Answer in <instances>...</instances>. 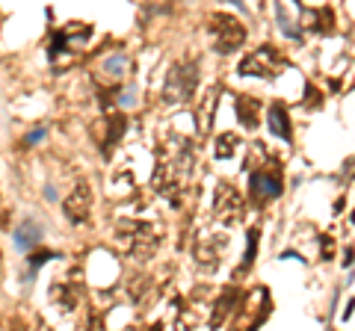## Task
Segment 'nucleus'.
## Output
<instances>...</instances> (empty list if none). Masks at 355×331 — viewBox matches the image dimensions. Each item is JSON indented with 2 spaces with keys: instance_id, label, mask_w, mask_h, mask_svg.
<instances>
[{
  "instance_id": "nucleus-1",
  "label": "nucleus",
  "mask_w": 355,
  "mask_h": 331,
  "mask_svg": "<svg viewBox=\"0 0 355 331\" xmlns=\"http://www.w3.org/2000/svg\"><path fill=\"white\" fill-rule=\"evenodd\" d=\"M210 33H214V48L216 53H234L246 42V27L234 15H214L210 18Z\"/></svg>"
},
{
  "instance_id": "nucleus-2",
  "label": "nucleus",
  "mask_w": 355,
  "mask_h": 331,
  "mask_svg": "<svg viewBox=\"0 0 355 331\" xmlns=\"http://www.w3.org/2000/svg\"><path fill=\"white\" fill-rule=\"evenodd\" d=\"M121 240H128V251L139 260H148L154 251H157V234H154V225L148 222H121Z\"/></svg>"
},
{
  "instance_id": "nucleus-3",
  "label": "nucleus",
  "mask_w": 355,
  "mask_h": 331,
  "mask_svg": "<svg viewBox=\"0 0 355 331\" xmlns=\"http://www.w3.org/2000/svg\"><path fill=\"white\" fill-rule=\"evenodd\" d=\"M198 86V69L196 62H184V65H175L169 80H166V98L169 101H190L193 92Z\"/></svg>"
},
{
  "instance_id": "nucleus-4",
  "label": "nucleus",
  "mask_w": 355,
  "mask_h": 331,
  "mask_svg": "<svg viewBox=\"0 0 355 331\" xmlns=\"http://www.w3.org/2000/svg\"><path fill=\"white\" fill-rule=\"evenodd\" d=\"M279 65H282L279 51H275L272 45H261L240 62V74L243 77L246 74H252V77H272L275 71H279Z\"/></svg>"
},
{
  "instance_id": "nucleus-5",
  "label": "nucleus",
  "mask_w": 355,
  "mask_h": 331,
  "mask_svg": "<svg viewBox=\"0 0 355 331\" xmlns=\"http://www.w3.org/2000/svg\"><path fill=\"white\" fill-rule=\"evenodd\" d=\"M216 216L222 219V222H228V225L237 222V219L243 216V195L225 181H222L219 190H216Z\"/></svg>"
},
{
  "instance_id": "nucleus-6",
  "label": "nucleus",
  "mask_w": 355,
  "mask_h": 331,
  "mask_svg": "<svg viewBox=\"0 0 355 331\" xmlns=\"http://www.w3.org/2000/svg\"><path fill=\"white\" fill-rule=\"evenodd\" d=\"M249 195H252V202H270V198H279L282 195V178L272 175V172L254 169L249 175Z\"/></svg>"
},
{
  "instance_id": "nucleus-7",
  "label": "nucleus",
  "mask_w": 355,
  "mask_h": 331,
  "mask_svg": "<svg viewBox=\"0 0 355 331\" xmlns=\"http://www.w3.org/2000/svg\"><path fill=\"white\" fill-rule=\"evenodd\" d=\"M89 207H92V190H89V184H77L71 190V195L62 202V211H65V216H69L74 225L86 222Z\"/></svg>"
},
{
  "instance_id": "nucleus-8",
  "label": "nucleus",
  "mask_w": 355,
  "mask_h": 331,
  "mask_svg": "<svg viewBox=\"0 0 355 331\" xmlns=\"http://www.w3.org/2000/svg\"><path fill=\"white\" fill-rule=\"evenodd\" d=\"M39 240H42V225H39V222H33V219H24V222L15 228V246H18L21 251L36 249V246H39Z\"/></svg>"
},
{
  "instance_id": "nucleus-9",
  "label": "nucleus",
  "mask_w": 355,
  "mask_h": 331,
  "mask_svg": "<svg viewBox=\"0 0 355 331\" xmlns=\"http://www.w3.org/2000/svg\"><path fill=\"white\" fill-rule=\"evenodd\" d=\"M51 299L53 302H60L57 307L60 311H74V305H77V299H80V290H77V284H69V281H60V284H53L51 287Z\"/></svg>"
},
{
  "instance_id": "nucleus-10",
  "label": "nucleus",
  "mask_w": 355,
  "mask_h": 331,
  "mask_svg": "<svg viewBox=\"0 0 355 331\" xmlns=\"http://www.w3.org/2000/svg\"><path fill=\"white\" fill-rule=\"evenodd\" d=\"M266 121H270L272 136L291 142V116H287V109H284L282 104H272V107H270V113H266Z\"/></svg>"
},
{
  "instance_id": "nucleus-11",
  "label": "nucleus",
  "mask_w": 355,
  "mask_h": 331,
  "mask_svg": "<svg viewBox=\"0 0 355 331\" xmlns=\"http://www.w3.org/2000/svg\"><path fill=\"white\" fill-rule=\"evenodd\" d=\"M237 116H240V125L254 130L258 127V101L254 98H237Z\"/></svg>"
},
{
  "instance_id": "nucleus-12",
  "label": "nucleus",
  "mask_w": 355,
  "mask_h": 331,
  "mask_svg": "<svg viewBox=\"0 0 355 331\" xmlns=\"http://www.w3.org/2000/svg\"><path fill=\"white\" fill-rule=\"evenodd\" d=\"M101 69H104L107 80H119V77H125V71L130 69V60H128V53H113V57L104 60Z\"/></svg>"
},
{
  "instance_id": "nucleus-13",
  "label": "nucleus",
  "mask_w": 355,
  "mask_h": 331,
  "mask_svg": "<svg viewBox=\"0 0 355 331\" xmlns=\"http://www.w3.org/2000/svg\"><path fill=\"white\" fill-rule=\"evenodd\" d=\"M237 145H240V139H237L234 134H222V136L216 139V160L231 157V154L237 151Z\"/></svg>"
},
{
  "instance_id": "nucleus-14",
  "label": "nucleus",
  "mask_w": 355,
  "mask_h": 331,
  "mask_svg": "<svg viewBox=\"0 0 355 331\" xmlns=\"http://www.w3.org/2000/svg\"><path fill=\"white\" fill-rule=\"evenodd\" d=\"M275 15H279V27H282V33H284V36L299 39V30L291 24V18H287V12H284V6H282V3H275Z\"/></svg>"
},
{
  "instance_id": "nucleus-15",
  "label": "nucleus",
  "mask_w": 355,
  "mask_h": 331,
  "mask_svg": "<svg viewBox=\"0 0 355 331\" xmlns=\"http://www.w3.org/2000/svg\"><path fill=\"white\" fill-rule=\"evenodd\" d=\"M254 249H258V231H249V249H246V260H243V269H249L254 263Z\"/></svg>"
},
{
  "instance_id": "nucleus-16",
  "label": "nucleus",
  "mask_w": 355,
  "mask_h": 331,
  "mask_svg": "<svg viewBox=\"0 0 355 331\" xmlns=\"http://www.w3.org/2000/svg\"><path fill=\"white\" fill-rule=\"evenodd\" d=\"M57 255H53V251H33L30 255V269H39L42 263H48V260H53Z\"/></svg>"
},
{
  "instance_id": "nucleus-17",
  "label": "nucleus",
  "mask_w": 355,
  "mask_h": 331,
  "mask_svg": "<svg viewBox=\"0 0 355 331\" xmlns=\"http://www.w3.org/2000/svg\"><path fill=\"white\" fill-rule=\"evenodd\" d=\"M116 101H119L121 107H133V104H137V89H133V86H130V89H121V92L116 95Z\"/></svg>"
},
{
  "instance_id": "nucleus-18",
  "label": "nucleus",
  "mask_w": 355,
  "mask_h": 331,
  "mask_svg": "<svg viewBox=\"0 0 355 331\" xmlns=\"http://www.w3.org/2000/svg\"><path fill=\"white\" fill-rule=\"evenodd\" d=\"M44 136V127H36L33 134H27V145H36V142Z\"/></svg>"
},
{
  "instance_id": "nucleus-19",
  "label": "nucleus",
  "mask_w": 355,
  "mask_h": 331,
  "mask_svg": "<svg viewBox=\"0 0 355 331\" xmlns=\"http://www.w3.org/2000/svg\"><path fill=\"white\" fill-rule=\"evenodd\" d=\"M228 3H234L237 9H243V0H228Z\"/></svg>"
}]
</instances>
